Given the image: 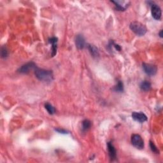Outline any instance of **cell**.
I'll return each mask as SVG.
<instances>
[{"mask_svg": "<svg viewBox=\"0 0 163 163\" xmlns=\"http://www.w3.org/2000/svg\"><path fill=\"white\" fill-rule=\"evenodd\" d=\"M151 10H151L152 16L154 17V19L158 20H160L162 16V12L160 7L156 4H153L152 5Z\"/></svg>", "mask_w": 163, "mask_h": 163, "instance_id": "8992f818", "label": "cell"}, {"mask_svg": "<svg viewBox=\"0 0 163 163\" xmlns=\"http://www.w3.org/2000/svg\"><path fill=\"white\" fill-rule=\"evenodd\" d=\"M76 47L79 49H83L86 45V41L83 37L81 34H78L75 37Z\"/></svg>", "mask_w": 163, "mask_h": 163, "instance_id": "9c48e42d", "label": "cell"}, {"mask_svg": "<svg viewBox=\"0 0 163 163\" xmlns=\"http://www.w3.org/2000/svg\"><path fill=\"white\" fill-rule=\"evenodd\" d=\"M132 145L138 149H142L144 147V142L142 138L137 134H134L131 136Z\"/></svg>", "mask_w": 163, "mask_h": 163, "instance_id": "3957f363", "label": "cell"}, {"mask_svg": "<svg viewBox=\"0 0 163 163\" xmlns=\"http://www.w3.org/2000/svg\"><path fill=\"white\" fill-rule=\"evenodd\" d=\"M129 27L130 29L138 36H144L147 31L145 26L138 21H134L131 23Z\"/></svg>", "mask_w": 163, "mask_h": 163, "instance_id": "7a4b0ae2", "label": "cell"}, {"mask_svg": "<svg viewBox=\"0 0 163 163\" xmlns=\"http://www.w3.org/2000/svg\"><path fill=\"white\" fill-rule=\"evenodd\" d=\"M34 74L37 78L41 81L50 82L54 79V75L52 71L36 68L34 69Z\"/></svg>", "mask_w": 163, "mask_h": 163, "instance_id": "6da1fadb", "label": "cell"}, {"mask_svg": "<svg viewBox=\"0 0 163 163\" xmlns=\"http://www.w3.org/2000/svg\"><path fill=\"white\" fill-rule=\"evenodd\" d=\"M45 108H46V110H47V112H48L49 114L51 115H53L55 113V110L54 108V107L52 105H51L50 103H46L45 105Z\"/></svg>", "mask_w": 163, "mask_h": 163, "instance_id": "5bb4252c", "label": "cell"}, {"mask_svg": "<svg viewBox=\"0 0 163 163\" xmlns=\"http://www.w3.org/2000/svg\"><path fill=\"white\" fill-rule=\"evenodd\" d=\"M87 48L89 49V51L90 53V54L93 55L94 58H97V57L99 56V52H98V49L93 45L89 44L87 45Z\"/></svg>", "mask_w": 163, "mask_h": 163, "instance_id": "7c38bea8", "label": "cell"}, {"mask_svg": "<svg viewBox=\"0 0 163 163\" xmlns=\"http://www.w3.org/2000/svg\"><path fill=\"white\" fill-rule=\"evenodd\" d=\"M114 90L117 92H119V93H121L124 90V86L123 83L121 81H118V83L117 84V86L115 87Z\"/></svg>", "mask_w": 163, "mask_h": 163, "instance_id": "2e32d148", "label": "cell"}, {"mask_svg": "<svg viewBox=\"0 0 163 163\" xmlns=\"http://www.w3.org/2000/svg\"><path fill=\"white\" fill-rule=\"evenodd\" d=\"M159 36L161 38H162V30H161V31L159 33Z\"/></svg>", "mask_w": 163, "mask_h": 163, "instance_id": "ffe728a7", "label": "cell"}, {"mask_svg": "<svg viewBox=\"0 0 163 163\" xmlns=\"http://www.w3.org/2000/svg\"><path fill=\"white\" fill-rule=\"evenodd\" d=\"M150 147H151V150H152V151L153 152H154L155 154H159V151L158 150V148H157L156 146L155 145V144H154V142H153V141H150Z\"/></svg>", "mask_w": 163, "mask_h": 163, "instance_id": "e0dca14e", "label": "cell"}, {"mask_svg": "<svg viewBox=\"0 0 163 163\" xmlns=\"http://www.w3.org/2000/svg\"><path fill=\"white\" fill-rule=\"evenodd\" d=\"M140 89L144 91H148L151 88V83L148 81H144L140 83Z\"/></svg>", "mask_w": 163, "mask_h": 163, "instance_id": "4fadbf2b", "label": "cell"}, {"mask_svg": "<svg viewBox=\"0 0 163 163\" xmlns=\"http://www.w3.org/2000/svg\"><path fill=\"white\" fill-rule=\"evenodd\" d=\"M132 117L134 120H136V121L140 123L144 122L147 120V115L142 112H134L132 113Z\"/></svg>", "mask_w": 163, "mask_h": 163, "instance_id": "52a82bcc", "label": "cell"}, {"mask_svg": "<svg viewBox=\"0 0 163 163\" xmlns=\"http://www.w3.org/2000/svg\"><path fill=\"white\" fill-rule=\"evenodd\" d=\"M142 66L146 74L150 76H153L157 73L158 68L155 65H152V64L144 63Z\"/></svg>", "mask_w": 163, "mask_h": 163, "instance_id": "277c9868", "label": "cell"}, {"mask_svg": "<svg viewBox=\"0 0 163 163\" xmlns=\"http://www.w3.org/2000/svg\"><path fill=\"white\" fill-rule=\"evenodd\" d=\"M36 68H37L36 65H35V64L33 62H27V63L25 64V65L21 66L19 69L18 72L20 73L26 74V73H29L30 70H31L33 69H35Z\"/></svg>", "mask_w": 163, "mask_h": 163, "instance_id": "5b68a950", "label": "cell"}, {"mask_svg": "<svg viewBox=\"0 0 163 163\" xmlns=\"http://www.w3.org/2000/svg\"><path fill=\"white\" fill-rule=\"evenodd\" d=\"M91 126V122L89 120H84L82 122L83 131H87Z\"/></svg>", "mask_w": 163, "mask_h": 163, "instance_id": "9a60e30c", "label": "cell"}, {"mask_svg": "<svg viewBox=\"0 0 163 163\" xmlns=\"http://www.w3.org/2000/svg\"><path fill=\"white\" fill-rule=\"evenodd\" d=\"M108 146V154H109V156L111 159V160L115 161L117 158V152L115 147H113L112 144L111 142H108L107 144Z\"/></svg>", "mask_w": 163, "mask_h": 163, "instance_id": "30bf717a", "label": "cell"}, {"mask_svg": "<svg viewBox=\"0 0 163 163\" xmlns=\"http://www.w3.org/2000/svg\"><path fill=\"white\" fill-rule=\"evenodd\" d=\"M7 55H8V51H7V49L5 47H3L2 48V58H6Z\"/></svg>", "mask_w": 163, "mask_h": 163, "instance_id": "ac0fdd59", "label": "cell"}, {"mask_svg": "<svg viewBox=\"0 0 163 163\" xmlns=\"http://www.w3.org/2000/svg\"><path fill=\"white\" fill-rule=\"evenodd\" d=\"M111 2L114 3L116 6V9L120 11H124L126 10L130 4L129 2L126 1H111Z\"/></svg>", "mask_w": 163, "mask_h": 163, "instance_id": "ba28073f", "label": "cell"}, {"mask_svg": "<svg viewBox=\"0 0 163 163\" xmlns=\"http://www.w3.org/2000/svg\"><path fill=\"white\" fill-rule=\"evenodd\" d=\"M58 38L55 37H52L48 40L49 43L52 44V56L54 57L57 53V49H58V45H57V43H58Z\"/></svg>", "mask_w": 163, "mask_h": 163, "instance_id": "8fae6325", "label": "cell"}, {"mask_svg": "<svg viewBox=\"0 0 163 163\" xmlns=\"http://www.w3.org/2000/svg\"><path fill=\"white\" fill-rule=\"evenodd\" d=\"M55 131H58V132L59 133H62V134H66V133H68L67 131H66V130H64V129H55Z\"/></svg>", "mask_w": 163, "mask_h": 163, "instance_id": "d6986e66", "label": "cell"}]
</instances>
